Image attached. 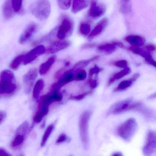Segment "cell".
I'll use <instances>...</instances> for the list:
<instances>
[{"label":"cell","instance_id":"obj_32","mask_svg":"<svg viewBox=\"0 0 156 156\" xmlns=\"http://www.w3.org/2000/svg\"><path fill=\"white\" fill-rule=\"evenodd\" d=\"M11 1L14 12L18 13L21 12L23 0H11Z\"/></svg>","mask_w":156,"mask_h":156},{"label":"cell","instance_id":"obj_35","mask_svg":"<svg viewBox=\"0 0 156 156\" xmlns=\"http://www.w3.org/2000/svg\"><path fill=\"white\" fill-rule=\"evenodd\" d=\"M92 92H87V93H84V94H81L78 95L77 96H73L70 97L69 99L73 100H76V101H80V100H82L86 96L92 94Z\"/></svg>","mask_w":156,"mask_h":156},{"label":"cell","instance_id":"obj_10","mask_svg":"<svg viewBox=\"0 0 156 156\" xmlns=\"http://www.w3.org/2000/svg\"><path fill=\"white\" fill-rule=\"evenodd\" d=\"M38 75L37 69H30L23 76V83L24 91L26 94H29L31 91L34 81Z\"/></svg>","mask_w":156,"mask_h":156},{"label":"cell","instance_id":"obj_3","mask_svg":"<svg viewBox=\"0 0 156 156\" xmlns=\"http://www.w3.org/2000/svg\"><path fill=\"white\" fill-rule=\"evenodd\" d=\"M137 129V123L135 119L131 118L124 121L117 129V134L126 141H130Z\"/></svg>","mask_w":156,"mask_h":156},{"label":"cell","instance_id":"obj_43","mask_svg":"<svg viewBox=\"0 0 156 156\" xmlns=\"http://www.w3.org/2000/svg\"><path fill=\"white\" fill-rule=\"evenodd\" d=\"M96 44H84L83 45V49H87V48H94Z\"/></svg>","mask_w":156,"mask_h":156},{"label":"cell","instance_id":"obj_24","mask_svg":"<svg viewBox=\"0 0 156 156\" xmlns=\"http://www.w3.org/2000/svg\"><path fill=\"white\" fill-rule=\"evenodd\" d=\"M130 73H131V70L129 67L127 66V67L124 68L123 70L113 75V76H112L111 78H110L108 82V86H109L111 84L113 83L116 80H118L120 79V78H122L125 76Z\"/></svg>","mask_w":156,"mask_h":156},{"label":"cell","instance_id":"obj_31","mask_svg":"<svg viewBox=\"0 0 156 156\" xmlns=\"http://www.w3.org/2000/svg\"><path fill=\"white\" fill-rule=\"evenodd\" d=\"M130 1V0H121L120 9L121 12L124 14L128 13L131 11L130 5L129 4Z\"/></svg>","mask_w":156,"mask_h":156},{"label":"cell","instance_id":"obj_38","mask_svg":"<svg viewBox=\"0 0 156 156\" xmlns=\"http://www.w3.org/2000/svg\"><path fill=\"white\" fill-rule=\"evenodd\" d=\"M102 71V69L98 67V66H95L94 67L91 68L89 71V76L91 77L94 74H98L101 71Z\"/></svg>","mask_w":156,"mask_h":156},{"label":"cell","instance_id":"obj_44","mask_svg":"<svg viewBox=\"0 0 156 156\" xmlns=\"http://www.w3.org/2000/svg\"><path fill=\"white\" fill-rule=\"evenodd\" d=\"M113 42L118 47H120V48H124V45L120 42L118 41H113Z\"/></svg>","mask_w":156,"mask_h":156},{"label":"cell","instance_id":"obj_37","mask_svg":"<svg viewBox=\"0 0 156 156\" xmlns=\"http://www.w3.org/2000/svg\"><path fill=\"white\" fill-rule=\"evenodd\" d=\"M114 65L119 68H125L127 67L128 63L126 60H120V61L115 62L114 63Z\"/></svg>","mask_w":156,"mask_h":156},{"label":"cell","instance_id":"obj_19","mask_svg":"<svg viewBox=\"0 0 156 156\" xmlns=\"http://www.w3.org/2000/svg\"><path fill=\"white\" fill-rule=\"evenodd\" d=\"M15 13L11 0H6L2 7V14L4 19L6 20L12 19L15 15Z\"/></svg>","mask_w":156,"mask_h":156},{"label":"cell","instance_id":"obj_27","mask_svg":"<svg viewBox=\"0 0 156 156\" xmlns=\"http://www.w3.org/2000/svg\"><path fill=\"white\" fill-rule=\"evenodd\" d=\"M54 124H51L47 127V129L44 132V134L43 136L42 139L41 146L44 147L47 142V140L49 139L50 136L52 132L54 129Z\"/></svg>","mask_w":156,"mask_h":156},{"label":"cell","instance_id":"obj_1","mask_svg":"<svg viewBox=\"0 0 156 156\" xmlns=\"http://www.w3.org/2000/svg\"><path fill=\"white\" fill-rule=\"evenodd\" d=\"M15 83L14 74L9 70H5L0 74V96L11 95L17 89Z\"/></svg>","mask_w":156,"mask_h":156},{"label":"cell","instance_id":"obj_30","mask_svg":"<svg viewBox=\"0 0 156 156\" xmlns=\"http://www.w3.org/2000/svg\"><path fill=\"white\" fill-rule=\"evenodd\" d=\"M57 29H58V27H56V28H55L52 30L51 31V32L49 33V34L44 36L41 39H40L38 41H36L35 43L36 44H38L40 43L46 42H48L49 41H51L53 38L55 34H56V33H57Z\"/></svg>","mask_w":156,"mask_h":156},{"label":"cell","instance_id":"obj_45","mask_svg":"<svg viewBox=\"0 0 156 156\" xmlns=\"http://www.w3.org/2000/svg\"><path fill=\"white\" fill-rule=\"evenodd\" d=\"M113 156H122V154L121 153V152H115V153H114V154H113Z\"/></svg>","mask_w":156,"mask_h":156},{"label":"cell","instance_id":"obj_25","mask_svg":"<svg viewBox=\"0 0 156 156\" xmlns=\"http://www.w3.org/2000/svg\"><path fill=\"white\" fill-rule=\"evenodd\" d=\"M44 81L42 79H39L37 81L34 87L33 96L34 99H38L40 97L41 92L44 87Z\"/></svg>","mask_w":156,"mask_h":156},{"label":"cell","instance_id":"obj_13","mask_svg":"<svg viewBox=\"0 0 156 156\" xmlns=\"http://www.w3.org/2000/svg\"><path fill=\"white\" fill-rule=\"evenodd\" d=\"M71 45V42L66 41H55L52 43L45 50V52L48 54L55 53L64 50Z\"/></svg>","mask_w":156,"mask_h":156},{"label":"cell","instance_id":"obj_18","mask_svg":"<svg viewBox=\"0 0 156 156\" xmlns=\"http://www.w3.org/2000/svg\"><path fill=\"white\" fill-rule=\"evenodd\" d=\"M139 73H135L133 75L131 78L129 80H124L120 82L117 87L114 90V92H119L124 91L131 86L133 83L135 82L139 77Z\"/></svg>","mask_w":156,"mask_h":156},{"label":"cell","instance_id":"obj_21","mask_svg":"<svg viewBox=\"0 0 156 156\" xmlns=\"http://www.w3.org/2000/svg\"><path fill=\"white\" fill-rule=\"evenodd\" d=\"M125 41L131 44V46H142L145 43V39L139 35H130L125 37Z\"/></svg>","mask_w":156,"mask_h":156},{"label":"cell","instance_id":"obj_11","mask_svg":"<svg viewBox=\"0 0 156 156\" xmlns=\"http://www.w3.org/2000/svg\"><path fill=\"white\" fill-rule=\"evenodd\" d=\"M45 47L44 45H40L30 51L28 53L25 54L23 63L24 65L32 62L38 58L40 55L45 52Z\"/></svg>","mask_w":156,"mask_h":156},{"label":"cell","instance_id":"obj_4","mask_svg":"<svg viewBox=\"0 0 156 156\" xmlns=\"http://www.w3.org/2000/svg\"><path fill=\"white\" fill-rule=\"evenodd\" d=\"M92 112L90 110L84 111L80 117L79 126L80 137L82 144L85 149H87L89 146L88 126L89 121Z\"/></svg>","mask_w":156,"mask_h":156},{"label":"cell","instance_id":"obj_5","mask_svg":"<svg viewBox=\"0 0 156 156\" xmlns=\"http://www.w3.org/2000/svg\"><path fill=\"white\" fill-rule=\"evenodd\" d=\"M129 111H137L140 113L147 120L152 121L155 119V112L140 101H132L130 99L126 109V112Z\"/></svg>","mask_w":156,"mask_h":156},{"label":"cell","instance_id":"obj_34","mask_svg":"<svg viewBox=\"0 0 156 156\" xmlns=\"http://www.w3.org/2000/svg\"><path fill=\"white\" fill-rule=\"evenodd\" d=\"M87 77V73L85 70H80L74 76V79L76 81H83Z\"/></svg>","mask_w":156,"mask_h":156},{"label":"cell","instance_id":"obj_41","mask_svg":"<svg viewBox=\"0 0 156 156\" xmlns=\"http://www.w3.org/2000/svg\"><path fill=\"white\" fill-rule=\"evenodd\" d=\"M90 87L92 88H95L98 86L97 81L96 80H91L89 82Z\"/></svg>","mask_w":156,"mask_h":156},{"label":"cell","instance_id":"obj_17","mask_svg":"<svg viewBox=\"0 0 156 156\" xmlns=\"http://www.w3.org/2000/svg\"><path fill=\"white\" fill-rule=\"evenodd\" d=\"M49 108V106L40 102L37 112L34 118V122L36 123H40L43 118L48 114Z\"/></svg>","mask_w":156,"mask_h":156},{"label":"cell","instance_id":"obj_36","mask_svg":"<svg viewBox=\"0 0 156 156\" xmlns=\"http://www.w3.org/2000/svg\"><path fill=\"white\" fill-rule=\"evenodd\" d=\"M68 137L66 136V134L65 133H62L60 134V136L58 137V139L56 141V144H61L66 141H70Z\"/></svg>","mask_w":156,"mask_h":156},{"label":"cell","instance_id":"obj_8","mask_svg":"<svg viewBox=\"0 0 156 156\" xmlns=\"http://www.w3.org/2000/svg\"><path fill=\"white\" fill-rule=\"evenodd\" d=\"M90 7L87 17L92 20H97L104 15L106 8L104 4L99 3L98 0H90Z\"/></svg>","mask_w":156,"mask_h":156},{"label":"cell","instance_id":"obj_28","mask_svg":"<svg viewBox=\"0 0 156 156\" xmlns=\"http://www.w3.org/2000/svg\"><path fill=\"white\" fill-rule=\"evenodd\" d=\"M24 55L25 54L20 55L15 57L11 63L10 65V68L13 70H16L18 69L20 66L21 63L23 62Z\"/></svg>","mask_w":156,"mask_h":156},{"label":"cell","instance_id":"obj_23","mask_svg":"<svg viewBox=\"0 0 156 156\" xmlns=\"http://www.w3.org/2000/svg\"><path fill=\"white\" fill-rule=\"evenodd\" d=\"M117 46L112 42L111 43L101 44L98 47V51L104 53L110 54L115 51Z\"/></svg>","mask_w":156,"mask_h":156},{"label":"cell","instance_id":"obj_20","mask_svg":"<svg viewBox=\"0 0 156 156\" xmlns=\"http://www.w3.org/2000/svg\"><path fill=\"white\" fill-rule=\"evenodd\" d=\"M89 0H73L72 11L73 13H78L88 7Z\"/></svg>","mask_w":156,"mask_h":156},{"label":"cell","instance_id":"obj_16","mask_svg":"<svg viewBox=\"0 0 156 156\" xmlns=\"http://www.w3.org/2000/svg\"><path fill=\"white\" fill-rule=\"evenodd\" d=\"M73 71V69L66 71L65 73L60 77V79L58 82L52 86V89H55L59 90L63 86L73 81L74 79V75L72 73Z\"/></svg>","mask_w":156,"mask_h":156},{"label":"cell","instance_id":"obj_33","mask_svg":"<svg viewBox=\"0 0 156 156\" xmlns=\"http://www.w3.org/2000/svg\"><path fill=\"white\" fill-rule=\"evenodd\" d=\"M72 0H57L58 6L61 9L68 10L71 6Z\"/></svg>","mask_w":156,"mask_h":156},{"label":"cell","instance_id":"obj_6","mask_svg":"<svg viewBox=\"0 0 156 156\" xmlns=\"http://www.w3.org/2000/svg\"><path fill=\"white\" fill-rule=\"evenodd\" d=\"M74 29V23L72 19L65 16L62 20L61 25L58 27L56 36L59 40H63L73 34Z\"/></svg>","mask_w":156,"mask_h":156},{"label":"cell","instance_id":"obj_7","mask_svg":"<svg viewBox=\"0 0 156 156\" xmlns=\"http://www.w3.org/2000/svg\"><path fill=\"white\" fill-rule=\"evenodd\" d=\"M29 129V124L26 121L23 122L18 127L16 130L15 137L11 143V147L12 148L17 149L23 146Z\"/></svg>","mask_w":156,"mask_h":156},{"label":"cell","instance_id":"obj_39","mask_svg":"<svg viewBox=\"0 0 156 156\" xmlns=\"http://www.w3.org/2000/svg\"><path fill=\"white\" fill-rule=\"evenodd\" d=\"M145 47L148 51H154L155 50V45L152 44H147Z\"/></svg>","mask_w":156,"mask_h":156},{"label":"cell","instance_id":"obj_12","mask_svg":"<svg viewBox=\"0 0 156 156\" xmlns=\"http://www.w3.org/2000/svg\"><path fill=\"white\" fill-rule=\"evenodd\" d=\"M130 51L133 52L135 54L140 55L145 59L146 62L149 64L153 66L156 67V62L153 60L151 54L147 51H145L142 48H140L138 46H131L128 48Z\"/></svg>","mask_w":156,"mask_h":156},{"label":"cell","instance_id":"obj_15","mask_svg":"<svg viewBox=\"0 0 156 156\" xmlns=\"http://www.w3.org/2000/svg\"><path fill=\"white\" fill-rule=\"evenodd\" d=\"M108 23V20L107 18H104L101 20L89 34L88 40L91 41L100 35L105 30Z\"/></svg>","mask_w":156,"mask_h":156},{"label":"cell","instance_id":"obj_29","mask_svg":"<svg viewBox=\"0 0 156 156\" xmlns=\"http://www.w3.org/2000/svg\"><path fill=\"white\" fill-rule=\"evenodd\" d=\"M91 31V25L88 23L83 22L79 26V32L83 36L89 35Z\"/></svg>","mask_w":156,"mask_h":156},{"label":"cell","instance_id":"obj_26","mask_svg":"<svg viewBox=\"0 0 156 156\" xmlns=\"http://www.w3.org/2000/svg\"><path fill=\"white\" fill-rule=\"evenodd\" d=\"M99 58V56H94V57H93V58H91V59L80 61V62H78L75 65L73 70V71L74 70L78 71V70H81V69L87 66L91 62L98 60Z\"/></svg>","mask_w":156,"mask_h":156},{"label":"cell","instance_id":"obj_9","mask_svg":"<svg viewBox=\"0 0 156 156\" xmlns=\"http://www.w3.org/2000/svg\"><path fill=\"white\" fill-rule=\"evenodd\" d=\"M156 151V133L155 131L150 130L147 134L146 142L143 148V153L146 156H150L155 153Z\"/></svg>","mask_w":156,"mask_h":156},{"label":"cell","instance_id":"obj_40","mask_svg":"<svg viewBox=\"0 0 156 156\" xmlns=\"http://www.w3.org/2000/svg\"><path fill=\"white\" fill-rule=\"evenodd\" d=\"M6 113L4 111H0V124H1L5 120L6 117Z\"/></svg>","mask_w":156,"mask_h":156},{"label":"cell","instance_id":"obj_14","mask_svg":"<svg viewBox=\"0 0 156 156\" xmlns=\"http://www.w3.org/2000/svg\"><path fill=\"white\" fill-rule=\"evenodd\" d=\"M38 26L35 23H31L28 25L22 34L20 36L19 43L23 44L29 41L36 32Z\"/></svg>","mask_w":156,"mask_h":156},{"label":"cell","instance_id":"obj_2","mask_svg":"<svg viewBox=\"0 0 156 156\" xmlns=\"http://www.w3.org/2000/svg\"><path fill=\"white\" fill-rule=\"evenodd\" d=\"M30 11L35 18L40 20H44L51 14V3L49 0H36L31 5Z\"/></svg>","mask_w":156,"mask_h":156},{"label":"cell","instance_id":"obj_42","mask_svg":"<svg viewBox=\"0 0 156 156\" xmlns=\"http://www.w3.org/2000/svg\"><path fill=\"white\" fill-rule=\"evenodd\" d=\"M11 154L9 153L6 150L0 147V156H11Z\"/></svg>","mask_w":156,"mask_h":156},{"label":"cell","instance_id":"obj_22","mask_svg":"<svg viewBox=\"0 0 156 156\" xmlns=\"http://www.w3.org/2000/svg\"><path fill=\"white\" fill-rule=\"evenodd\" d=\"M56 60V56L53 55L49 58L47 61L43 63L40 67L39 72L42 75H45L49 72Z\"/></svg>","mask_w":156,"mask_h":156}]
</instances>
